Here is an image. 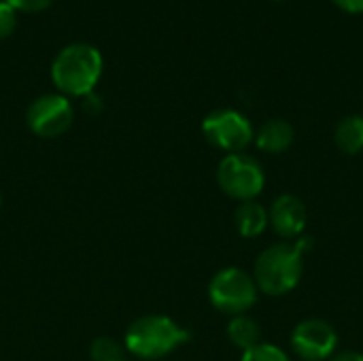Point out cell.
<instances>
[{
  "label": "cell",
  "instance_id": "9",
  "mask_svg": "<svg viewBox=\"0 0 363 361\" xmlns=\"http://www.w3.org/2000/svg\"><path fill=\"white\" fill-rule=\"evenodd\" d=\"M306 206L294 194H283L274 198L268 211V221L281 238H300L306 228Z\"/></svg>",
  "mask_w": 363,
  "mask_h": 361
},
{
  "label": "cell",
  "instance_id": "19",
  "mask_svg": "<svg viewBox=\"0 0 363 361\" xmlns=\"http://www.w3.org/2000/svg\"><path fill=\"white\" fill-rule=\"evenodd\" d=\"M85 98V102H83V109L87 111V113H91V115H96V113H100L102 111V100L91 91V94H87V96H83Z\"/></svg>",
  "mask_w": 363,
  "mask_h": 361
},
{
  "label": "cell",
  "instance_id": "8",
  "mask_svg": "<svg viewBox=\"0 0 363 361\" xmlns=\"http://www.w3.org/2000/svg\"><path fill=\"white\" fill-rule=\"evenodd\" d=\"M336 347L338 334L323 319H304L291 332V349L302 361H328Z\"/></svg>",
  "mask_w": 363,
  "mask_h": 361
},
{
  "label": "cell",
  "instance_id": "2",
  "mask_svg": "<svg viewBox=\"0 0 363 361\" xmlns=\"http://www.w3.org/2000/svg\"><path fill=\"white\" fill-rule=\"evenodd\" d=\"M304 272V253L291 243H277L264 249L253 266V281L266 296H287L298 287Z\"/></svg>",
  "mask_w": 363,
  "mask_h": 361
},
{
  "label": "cell",
  "instance_id": "15",
  "mask_svg": "<svg viewBox=\"0 0 363 361\" xmlns=\"http://www.w3.org/2000/svg\"><path fill=\"white\" fill-rule=\"evenodd\" d=\"M240 361H291L289 355L277 347V345H270V343H259L255 345L253 349L249 351H242V357Z\"/></svg>",
  "mask_w": 363,
  "mask_h": 361
},
{
  "label": "cell",
  "instance_id": "16",
  "mask_svg": "<svg viewBox=\"0 0 363 361\" xmlns=\"http://www.w3.org/2000/svg\"><path fill=\"white\" fill-rule=\"evenodd\" d=\"M15 26H17V11L6 0H0V38L13 34Z\"/></svg>",
  "mask_w": 363,
  "mask_h": 361
},
{
  "label": "cell",
  "instance_id": "6",
  "mask_svg": "<svg viewBox=\"0 0 363 361\" xmlns=\"http://www.w3.org/2000/svg\"><path fill=\"white\" fill-rule=\"evenodd\" d=\"M202 134L213 147L225 153H245L255 138L251 121L236 109H217L208 113L202 121Z\"/></svg>",
  "mask_w": 363,
  "mask_h": 361
},
{
  "label": "cell",
  "instance_id": "5",
  "mask_svg": "<svg viewBox=\"0 0 363 361\" xmlns=\"http://www.w3.org/2000/svg\"><path fill=\"white\" fill-rule=\"evenodd\" d=\"M217 183L225 196L249 202L264 191L266 172L253 155L228 153L217 166Z\"/></svg>",
  "mask_w": 363,
  "mask_h": 361
},
{
  "label": "cell",
  "instance_id": "20",
  "mask_svg": "<svg viewBox=\"0 0 363 361\" xmlns=\"http://www.w3.org/2000/svg\"><path fill=\"white\" fill-rule=\"evenodd\" d=\"M328 361H363V353H359V351H345V353L332 355Z\"/></svg>",
  "mask_w": 363,
  "mask_h": 361
},
{
  "label": "cell",
  "instance_id": "11",
  "mask_svg": "<svg viewBox=\"0 0 363 361\" xmlns=\"http://www.w3.org/2000/svg\"><path fill=\"white\" fill-rule=\"evenodd\" d=\"M234 223H236V230L242 238H257L270 226L268 209L255 200L240 202V206L234 213Z\"/></svg>",
  "mask_w": 363,
  "mask_h": 361
},
{
  "label": "cell",
  "instance_id": "17",
  "mask_svg": "<svg viewBox=\"0 0 363 361\" xmlns=\"http://www.w3.org/2000/svg\"><path fill=\"white\" fill-rule=\"evenodd\" d=\"M15 11H43L47 9L53 0H6Z\"/></svg>",
  "mask_w": 363,
  "mask_h": 361
},
{
  "label": "cell",
  "instance_id": "12",
  "mask_svg": "<svg viewBox=\"0 0 363 361\" xmlns=\"http://www.w3.org/2000/svg\"><path fill=\"white\" fill-rule=\"evenodd\" d=\"M334 143L345 155H357L363 151V117L349 115L338 121L334 130Z\"/></svg>",
  "mask_w": 363,
  "mask_h": 361
},
{
  "label": "cell",
  "instance_id": "18",
  "mask_svg": "<svg viewBox=\"0 0 363 361\" xmlns=\"http://www.w3.org/2000/svg\"><path fill=\"white\" fill-rule=\"evenodd\" d=\"M338 9H342L345 13L351 15H362L363 13V0H332Z\"/></svg>",
  "mask_w": 363,
  "mask_h": 361
},
{
  "label": "cell",
  "instance_id": "1",
  "mask_svg": "<svg viewBox=\"0 0 363 361\" xmlns=\"http://www.w3.org/2000/svg\"><path fill=\"white\" fill-rule=\"evenodd\" d=\"M102 53L87 43H72L51 62V79L64 96H87L102 74Z\"/></svg>",
  "mask_w": 363,
  "mask_h": 361
},
{
  "label": "cell",
  "instance_id": "7",
  "mask_svg": "<svg viewBox=\"0 0 363 361\" xmlns=\"http://www.w3.org/2000/svg\"><path fill=\"white\" fill-rule=\"evenodd\" d=\"M72 104L64 94H43L30 102L26 111V123L30 132L40 138H55L64 134L72 123Z\"/></svg>",
  "mask_w": 363,
  "mask_h": 361
},
{
  "label": "cell",
  "instance_id": "13",
  "mask_svg": "<svg viewBox=\"0 0 363 361\" xmlns=\"http://www.w3.org/2000/svg\"><path fill=\"white\" fill-rule=\"evenodd\" d=\"M228 338L240 351H249L262 343V328L249 315H236L228 323Z\"/></svg>",
  "mask_w": 363,
  "mask_h": 361
},
{
  "label": "cell",
  "instance_id": "3",
  "mask_svg": "<svg viewBox=\"0 0 363 361\" xmlns=\"http://www.w3.org/2000/svg\"><path fill=\"white\" fill-rule=\"evenodd\" d=\"M189 332L166 315H145L125 330L123 347L140 360H160L189 340Z\"/></svg>",
  "mask_w": 363,
  "mask_h": 361
},
{
  "label": "cell",
  "instance_id": "4",
  "mask_svg": "<svg viewBox=\"0 0 363 361\" xmlns=\"http://www.w3.org/2000/svg\"><path fill=\"white\" fill-rule=\"evenodd\" d=\"M259 289L253 281V274L242 268L230 266L219 270L208 283V300L211 304L230 317L247 315L249 309L255 306Z\"/></svg>",
  "mask_w": 363,
  "mask_h": 361
},
{
  "label": "cell",
  "instance_id": "14",
  "mask_svg": "<svg viewBox=\"0 0 363 361\" xmlns=\"http://www.w3.org/2000/svg\"><path fill=\"white\" fill-rule=\"evenodd\" d=\"M89 355L94 361H125V347H121L115 338L100 336L91 343Z\"/></svg>",
  "mask_w": 363,
  "mask_h": 361
},
{
  "label": "cell",
  "instance_id": "21",
  "mask_svg": "<svg viewBox=\"0 0 363 361\" xmlns=\"http://www.w3.org/2000/svg\"><path fill=\"white\" fill-rule=\"evenodd\" d=\"M0 200H2V198H0Z\"/></svg>",
  "mask_w": 363,
  "mask_h": 361
},
{
  "label": "cell",
  "instance_id": "10",
  "mask_svg": "<svg viewBox=\"0 0 363 361\" xmlns=\"http://www.w3.org/2000/svg\"><path fill=\"white\" fill-rule=\"evenodd\" d=\"M296 138L294 126L285 119H268L266 123H262V128L255 132V145L259 151L264 153H283L291 147Z\"/></svg>",
  "mask_w": 363,
  "mask_h": 361
}]
</instances>
